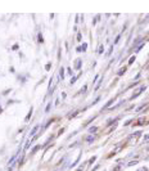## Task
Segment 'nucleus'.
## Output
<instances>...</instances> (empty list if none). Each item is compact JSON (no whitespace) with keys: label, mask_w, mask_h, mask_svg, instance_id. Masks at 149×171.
I'll return each instance as SVG.
<instances>
[{"label":"nucleus","mask_w":149,"mask_h":171,"mask_svg":"<svg viewBox=\"0 0 149 171\" xmlns=\"http://www.w3.org/2000/svg\"><path fill=\"white\" fill-rule=\"evenodd\" d=\"M145 89H147V86H145V85H144V86H141V88H140V89H139V90H136V91H135V94H132L130 99H135V98H138V97L140 95V94H141V93H143V91H144Z\"/></svg>","instance_id":"obj_1"},{"label":"nucleus","mask_w":149,"mask_h":171,"mask_svg":"<svg viewBox=\"0 0 149 171\" xmlns=\"http://www.w3.org/2000/svg\"><path fill=\"white\" fill-rule=\"evenodd\" d=\"M94 140H95V135H93V134L87 135V137L85 138V142H86V143H93Z\"/></svg>","instance_id":"obj_2"},{"label":"nucleus","mask_w":149,"mask_h":171,"mask_svg":"<svg viewBox=\"0 0 149 171\" xmlns=\"http://www.w3.org/2000/svg\"><path fill=\"white\" fill-rule=\"evenodd\" d=\"M81 64H82V61H81V59H80V58L76 59V61H75V69H80V68H81Z\"/></svg>","instance_id":"obj_3"},{"label":"nucleus","mask_w":149,"mask_h":171,"mask_svg":"<svg viewBox=\"0 0 149 171\" xmlns=\"http://www.w3.org/2000/svg\"><path fill=\"white\" fill-rule=\"evenodd\" d=\"M39 129H40V126H39V125H36V126H35V127L32 129V130H31V132H30V137H35V134H36V131L39 130Z\"/></svg>","instance_id":"obj_4"},{"label":"nucleus","mask_w":149,"mask_h":171,"mask_svg":"<svg viewBox=\"0 0 149 171\" xmlns=\"http://www.w3.org/2000/svg\"><path fill=\"white\" fill-rule=\"evenodd\" d=\"M18 152H19V151H18ZM18 152H15V153L13 154V156H12V158H10V160H9V165H12V163H13L14 162V161H15V158H17V156H18Z\"/></svg>","instance_id":"obj_5"},{"label":"nucleus","mask_w":149,"mask_h":171,"mask_svg":"<svg viewBox=\"0 0 149 171\" xmlns=\"http://www.w3.org/2000/svg\"><path fill=\"white\" fill-rule=\"evenodd\" d=\"M126 71H127V67H122L121 69H120V71L118 72H117V75H118V76H122L123 73H125V72Z\"/></svg>","instance_id":"obj_6"},{"label":"nucleus","mask_w":149,"mask_h":171,"mask_svg":"<svg viewBox=\"0 0 149 171\" xmlns=\"http://www.w3.org/2000/svg\"><path fill=\"white\" fill-rule=\"evenodd\" d=\"M145 121H147V120H145L144 117H141V118H139V120H138V122H136L135 125H144V122H145Z\"/></svg>","instance_id":"obj_7"},{"label":"nucleus","mask_w":149,"mask_h":171,"mask_svg":"<svg viewBox=\"0 0 149 171\" xmlns=\"http://www.w3.org/2000/svg\"><path fill=\"white\" fill-rule=\"evenodd\" d=\"M80 157H81V156H80V154H78V157L76 158V161H73V162L71 163V166H69V167H75L76 165H77V162H78V161H80Z\"/></svg>","instance_id":"obj_8"},{"label":"nucleus","mask_w":149,"mask_h":171,"mask_svg":"<svg viewBox=\"0 0 149 171\" xmlns=\"http://www.w3.org/2000/svg\"><path fill=\"white\" fill-rule=\"evenodd\" d=\"M86 89H87V85H84V86L80 89V91H78V94H84L85 91H86Z\"/></svg>","instance_id":"obj_9"},{"label":"nucleus","mask_w":149,"mask_h":171,"mask_svg":"<svg viewBox=\"0 0 149 171\" xmlns=\"http://www.w3.org/2000/svg\"><path fill=\"white\" fill-rule=\"evenodd\" d=\"M80 75H81V73H80ZM80 75H77V76H75V77H72V78H71V82H69V84H71V85H73L75 82H76V80H77V78L80 77Z\"/></svg>","instance_id":"obj_10"},{"label":"nucleus","mask_w":149,"mask_h":171,"mask_svg":"<svg viewBox=\"0 0 149 171\" xmlns=\"http://www.w3.org/2000/svg\"><path fill=\"white\" fill-rule=\"evenodd\" d=\"M59 76H61V78H62V80H63V78H64V68H61V69H59Z\"/></svg>","instance_id":"obj_11"},{"label":"nucleus","mask_w":149,"mask_h":171,"mask_svg":"<svg viewBox=\"0 0 149 171\" xmlns=\"http://www.w3.org/2000/svg\"><path fill=\"white\" fill-rule=\"evenodd\" d=\"M40 148H41V145H36V147H35V148H34V149H32V151H31V154H35V153H36V152H37V151H39V149H40Z\"/></svg>","instance_id":"obj_12"},{"label":"nucleus","mask_w":149,"mask_h":171,"mask_svg":"<svg viewBox=\"0 0 149 171\" xmlns=\"http://www.w3.org/2000/svg\"><path fill=\"white\" fill-rule=\"evenodd\" d=\"M113 102H115V98H113V99H111V100H109V102H108V103H107V104H106V106H104V107H103V109L108 108V107H109V106H111V104H112Z\"/></svg>","instance_id":"obj_13"},{"label":"nucleus","mask_w":149,"mask_h":171,"mask_svg":"<svg viewBox=\"0 0 149 171\" xmlns=\"http://www.w3.org/2000/svg\"><path fill=\"white\" fill-rule=\"evenodd\" d=\"M134 165H138V161H130L127 163V167H131V166H134Z\"/></svg>","instance_id":"obj_14"},{"label":"nucleus","mask_w":149,"mask_h":171,"mask_svg":"<svg viewBox=\"0 0 149 171\" xmlns=\"http://www.w3.org/2000/svg\"><path fill=\"white\" fill-rule=\"evenodd\" d=\"M103 52H104V46L99 45V48H98V53H99V54H103Z\"/></svg>","instance_id":"obj_15"},{"label":"nucleus","mask_w":149,"mask_h":171,"mask_svg":"<svg viewBox=\"0 0 149 171\" xmlns=\"http://www.w3.org/2000/svg\"><path fill=\"white\" fill-rule=\"evenodd\" d=\"M86 49H87V44L84 43V44L81 45V50H82V52H86Z\"/></svg>","instance_id":"obj_16"},{"label":"nucleus","mask_w":149,"mask_h":171,"mask_svg":"<svg viewBox=\"0 0 149 171\" xmlns=\"http://www.w3.org/2000/svg\"><path fill=\"white\" fill-rule=\"evenodd\" d=\"M134 62H135V55H132V57H131V58H130V59H129V64H130V66H131V64H132V63H134Z\"/></svg>","instance_id":"obj_17"},{"label":"nucleus","mask_w":149,"mask_h":171,"mask_svg":"<svg viewBox=\"0 0 149 171\" xmlns=\"http://www.w3.org/2000/svg\"><path fill=\"white\" fill-rule=\"evenodd\" d=\"M96 130H98V127H96V126H93V127H90V129H89V131H90V132H96Z\"/></svg>","instance_id":"obj_18"},{"label":"nucleus","mask_w":149,"mask_h":171,"mask_svg":"<svg viewBox=\"0 0 149 171\" xmlns=\"http://www.w3.org/2000/svg\"><path fill=\"white\" fill-rule=\"evenodd\" d=\"M102 82H103V77L100 78V81L98 82V85H96V86H95V90H98V89H99V88H100V85H102Z\"/></svg>","instance_id":"obj_19"},{"label":"nucleus","mask_w":149,"mask_h":171,"mask_svg":"<svg viewBox=\"0 0 149 171\" xmlns=\"http://www.w3.org/2000/svg\"><path fill=\"white\" fill-rule=\"evenodd\" d=\"M31 115H32V108H31V109H30V112H28V115H27V117H26V121H28V120H30Z\"/></svg>","instance_id":"obj_20"},{"label":"nucleus","mask_w":149,"mask_h":171,"mask_svg":"<svg viewBox=\"0 0 149 171\" xmlns=\"http://www.w3.org/2000/svg\"><path fill=\"white\" fill-rule=\"evenodd\" d=\"M30 144H31V142H30V140H27V142H26V145H24V151L30 148Z\"/></svg>","instance_id":"obj_21"},{"label":"nucleus","mask_w":149,"mask_h":171,"mask_svg":"<svg viewBox=\"0 0 149 171\" xmlns=\"http://www.w3.org/2000/svg\"><path fill=\"white\" fill-rule=\"evenodd\" d=\"M112 52H113V45H111V48H109V50H108V53H107V57L112 54Z\"/></svg>","instance_id":"obj_22"},{"label":"nucleus","mask_w":149,"mask_h":171,"mask_svg":"<svg viewBox=\"0 0 149 171\" xmlns=\"http://www.w3.org/2000/svg\"><path fill=\"white\" fill-rule=\"evenodd\" d=\"M132 121H134V118H130V120H127V121L125 122V126H129V125H130V123H131Z\"/></svg>","instance_id":"obj_23"},{"label":"nucleus","mask_w":149,"mask_h":171,"mask_svg":"<svg viewBox=\"0 0 149 171\" xmlns=\"http://www.w3.org/2000/svg\"><path fill=\"white\" fill-rule=\"evenodd\" d=\"M121 170H122V167L120 166V165H118V166H116L115 169H113V171H121Z\"/></svg>","instance_id":"obj_24"},{"label":"nucleus","mask_w":149,"mask_h":171,"mask_svg":"<svg viewBox=\"0 0 149 171\" xmlns=\"http://www.w3.org/2000/svg\"><path fill=\"white\" fill-rule=\"evenodd\" d=\"M120 39H121V35H117V36H116V39H115V44L118 43V40H120Z\"/></svg>","instance_id":"obj_25"},{"label":"nucleus","mask_w":149,"mask_h":171,"mask_svg":"<svg viewBox=\"0 0 149 171\" xmlns=\"http://www.w3.org/2000/svg\"><path fill=\"white\" fill-rule=\"evenodd\" d=\"M95 160H96V156H93V157L90 158V161H89V163H93V162H94Z\"/></svg>","instance_id":"obj_26"},{"label":"nucleus","mask_w":149,"mask_h":171,"mask_svg":"<svg viewBox=\"0 0 149 171\" xmlns=\"http://www.w3.org/2000/svg\"><path fill=\"white\" fill-rule=\"evenodd\" d=\"M39 43H44V39H43V35L39 34Z\"/></svg>","instance_id":"obj_27"},{"label":"nucleus","mask_w":149,"mask_h":171,"mask_svg":"<svg viewBox=\"0 0 149 171\" xmlns=\"http://www.w3.org/2000/svg\"><path fill=\"white\" fill-rule=\"evenodd\" d=\"M67 73H68V75H71V76L73 75V72H72V68H69V67L67 68Z\"/></svg>","instance_id":"obj_28"},{"label":"nucleus","mask_w":149,"mask_h":171,"mask_svg":"<svg viewBox=\"0 0 149 171\" xmlns=\"http://www.w3.org/2000/svg\"><path fill=\"white\" fill-rule=\"evenodd\" d=\"M85 165H86V163H82V165H81V166H80V167H78V169H77V171H82V170H84Z\"/></svg>","instance_id":"obj_29"},{"label":"nucleus","mask_w":149,"mask_h":171,"mask_svg":"<svg viewBox=\"0 0 149 171\" xmlns=\"http://www.w3.org/2000/svg\"><path fill=\"white\" fill-rule=\"evenodd\" d=\"M50 67H52V63H48V64L45 66V69H46V71H49Z\"/></svg>","instance_id":"obj_30"},{"label":"nucleus","mask_w":149,"mask_h":171,"mask_svg":"<svg viewBox=\"0 0 149 171\" xmlns=\"http://www.w3.org/2000/svg\"><path fill=\"white\" fill-rule=\"evenodd\" d=\"M8 93H10V89H7V90H4V91H3V95H7Z\"/></svg>","instance_id":"obj_31"},{"label":"nucleus","mask_w":149,"mask_h":171,"mask_svg":"<svg viewBox=\"0 0 149 171\" xmlns=\"http://www.w3.org/2000/svg\"><path fill=\"white\" fill-rule=\"evenodd\" d=\"M144 106H145V103H143L140 107H138V108H136V112H139V111H140V109H141V108H143V107H144Z\"/></svg>","instance_id":"obj_32"},{"label":"nucleus","mask_w":149,"mask_h":171,"mask_svg":"<svg viewBox=\"0 0 149 171\" xmlns=\"http://www.w3.org/2000/svg\"><path fill=\"white\" fill-rule=\"evenodd\" d=\"M98 20H99V15H96V17L94 18V21H93V24H95V23H96V22H98Z\"/></svg>","instance_id":"obj_33"},{"label":"nucleus","mask_w":149,"mask_h":171,"mask_svg":"<svg viewBox=\"0 0 149 171\" xmlns=\"http://www.w3.org/2000/svg\"><path fill=\"white\" fill-rule=\"evenodd\" d=\"M50 107H52V103H49V104H48V107H46V112H49V109H50Z\"/></svg>","instance_id":"obj_34"},{"label":"nucleus","mask_w":149,"mask_h":171,"mask_svg":"<svg viewBox=\"0 0 149 171\" xmlns=\"http://www.w3.org/2000/svg\"><path fill=\"white\" fill-rule=\"evenodd\" d=\"M76 52H77V53H81V52H82V50H81V46H77V48H76Z\"/></svg>","instance_id":"obj_35"},{"label":"nucleus","mask_w":149,"mask_h":171,"mask_svg":"<svg viewBox=\"0 0 149 171\" xmlns=\"http://www.w3.org/2000/svg\"><path fill=\"white\" fill-rule=\"evenodd\" d=\"M144 140H145V142H147V140H149V134L144 135Z\"/></svg>","instance_id":"obj_36"},{"label":"nucleus","mask_w":149,"mask_h":171,"mask_svg":"<svg viewBox=\"0 0 149 171\" xmlns=\"http://www.w3.org/2000/svg\"><path fill=\"white\" fill-rule=\"evenodd\" d=\"M77 41H81V34H77Z\"/></svg>","instance_id":"obj_37"},{"label":"nucleus","mask_w":149,"mask_h":171,"mask_svg":"<svg viewBox=\"0 0 149 171\" xmlns=\"http://www.w3.org/2000/svg\"><path fill=\"white\" fill-rule=\"evenodd\" d=\"M98 169H99V165H96V166H95V167H94V169H93V170H91V171H96Z\"/></svg>","instance_id":"obj_38"},{"label":"nucleus","mask_w":149,"mask_h":171,"mask_svg":"<svg viewBox=\"0 0 149 171\" xmlns=\"http://www.w3.org/2000/svg\"><path fill=\"white\" fill-rule=\"evenodd\" d=\"M147 169H139V170H136V171H145Z\"/></svg>","instance_id":"obj_39"},{"label":"nucleus","mask_w":149,"mask_h":171,"mask_svg":"<svg viewBox=\"0 0 149 171\" xmlns=\"http://www.w3.org/2000/svg\"><path fill=\"white\" fill-rule=\"evenodd\" d=\"M1 111H3V108H1V107H0V113H1Z\"/></svg>","instance_id":"obj_40"}]
</instances>
